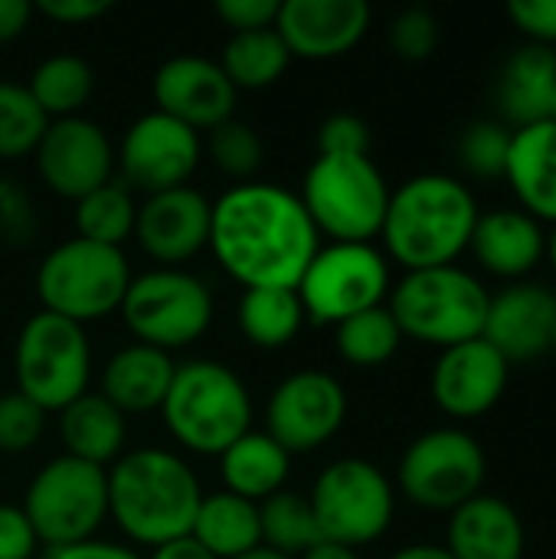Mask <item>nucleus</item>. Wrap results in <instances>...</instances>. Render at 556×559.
Wrapping results in <instances>:
<instances>
[{
	"mask_svg": "<svg viewBox=\"0 0 556 559\" xmlns=\"http://www.w3.org/2000/svg\"><path fill=\"white\" fill-rule=\"evenodd\" d=\"M210 249L242 288H295L321 236L298 193L249 180L213 203Z\"/></svg>",
	"mask_w": 556,
	"mask_h": 559,
	"instance_id": "1",
	"label": "nucleus"
},
{
	"mask_svg": "<svg viewBox=\"0 0 556 559\" xmlns=\"http://www.w3.org/2000/svg\"><path fill=\"white\" fill-rule=\"evenodd\" d=\"M200 501L203 488L177 452L144 445L108 468V518L141 547L187 537Z\"/></svg>",
	"mask_w": 556,
	"mask_h": 559,
	"instance_id": "2",
	"label": "nucleus"
},
{
	"mask_svg": "<svg viewBox=\"0 0 556 559\" xmlns=\"http://www.w3.org/2000/svg\"><path fill=\"white\" fill-rule=\"evenodd\" d=\"M478 223L475 193L449 174H416L397 190H390V206L383 219L387 259L400 262L406 272L456 265L469 252Z\"/></svg>",
	"mask_w": 556,
	"mask_h": 559,
	"instance_id": "3",
	"label": "nucleus"
},
{
	"mask_svg": "<svg viewBox=\"0 0 556 559\" xmlns=\"http://www.w3.org/2000/svg\"><path fill=\"white\" fill-rule=\"evenodd\" d=\"M161 416L187 452L223 455L252 429V393L233 367L200 357L177 364Z\"/></svg>",
	"mask_w": 556,
	"mask_h": 559,
	"instance_id": "4",
	"label": "nucleus"
},
{
	"mask_svg": "<svg viewBox=\"0 0 556 559\" xmlns=\"http://www.w3.org/2000/svg\"><path fill=\"white\" fill-rule=\"evenodd\" d=\"M488 288L462 265L406 272L390 288V314L403 337L429 347H456L482 337L488 318Z\"/></svg>",
	"mask_w": 556,
	"mask_h": 559,
	"instance_id": "5",
	"label": "nucleus"
},
{
	"mask_svg": "<svg viewBox=\"0 0 556 559\" xmlns=\"http://www.w3.org/2000/svg\"><path fill=\"white\" fill-rule=\"evenodd\" d=\"M298 200L318 236L331 242H374L387 219L390 183L370 154H318L305 170Z\"/></svg>",
	"mask_w": 556,
	"mask_h": 559,
	"instance_id": "6",
	"label": "nucleus"
},
{
	"mask_svg": "<svg viewBox=\"0 0 556 559\" xmlns=\"http://www.w3.org/2000/svg\"><path fill=\"white\" fill-rule=\"evenodd\" d=\"M131 278L125 249L72 236L43 255L36 269V295L43 311L85 328L121 308Z\"/></svg>",
	"mask_w": 556,
	"mask_h": 559,
	"instance_id": "7",
	"label": "nucleus"
},
{
	"mask_svg": "<svg viewBox=\"0 0 556 559\" xmlns=\"http://www.w3.org/2000/svg\"><path fill=\"white\" fill-rule=\"evenodd\" d=\"M16 393L36 403L43 413H59L92 380V344L82 324L49 311H36L23 321L13 347Z\"/></svg>",
	"mask_w": 556,
	"mask_h": 559,
	"instance_id": "8",
	"label": "nucleus"
},
{
	"mask_svg": "<svg viewBox=\"0 0 556 559\" xmlns=\"http://www.w3.org/2000/svg\"><path fill=\"white\" fill-rule=\"evenodd\" d=\"M20 508L52 550L92 540L108 521V468L62 452L29 478Z\"/></svg>",
	"mask_w": 556,
	"mask_h": 559,
	"instance_id": "9",
	"label": "nucleus"
},
{
	"mask_svg": "<svg viewBox=\"0 0 556 559\" xmlns=\"http://www.w3.org/2000/svg\"><path fill=\"white\" fill-rule=\"evenodd\" d=\"M118 314L138 344L170 354L197 344L210 331L213 292L187 269L157 265L131 278Z\"/></svg>",
	"mask_w": 556,
	"mask_h": 559,
	"instance_id": "10",
	"label": "nucleus"
},
{
	"mask_svg": "<svg viewBox=\"0 0 556 559\" xmlns=\"http://www.w3.org/2000/svg\"><path fill=\"white\" fill-rule=\"evenodd\" d=\"M321 540L341 547H367L380 540L397 511L393 481L383 475L380 465L367 459H338L331 462L308 495Z\"/></svg>",
	"mask_w": 556,
	"mask_h": 559,
	"instance_id": "11",
	"label": "nucleus"
},
{
	"mask_svg": "<svg viewBox=\"0 0 556 559\" xmlns=\"http://www.w3.org/2000/svg\"><path fill=\"white\" fill-rule=\"evenodd\" d=\"M295 292L308 321L338 328L383 305L390 295V259L374 242H328L315 252Z\"/></svg>",
	"mask_w": 556,
	"mask_h": 559,
	"instance_id": "12",
	"label": "nucleus"
},
{
	"mask_svg": "<svg viewBox=\"0 0 556 559\" xmlns=\"http://www.w3.org/2000/svg\"><path fill=\"white\" fill-rule=\"evenodd\" d=\"M488 472L485 449L465 429H429L400 459L397 481L403 498L423 511H456L482 495Z\"/></svg>",
	"mask_w": 556,
	"mask_h": 559,
	"instance_id": "13",
	"label": "nucleus"
},
{
	"mask_svg": "<svg viewBox=\"0 0 556 559\" xmlns=\"http://www.w3.org/2000/svg\"><path fill=\"white\" fill-rule=\"evenodd\" d=\"M200 131L154 108L125 128L121 144L115 151V167L121 170V183L128 190H141L151 197L174 187H187V180L200 167Z\"/></svg>",
	"mask_w": 556,
	"mask_h": 559,
	"instance_id": "14",
	"label": "nucleus"
},
{
	"mask_svg": "<svg viewBox=\"0 0 556 559\" xmlns=\"http://www.w3.org/2000/svg\"><path fill=\"white\" fill-rule=\"evenodd\" d=\"M347 419V393L324 370H295L269 396L265 432L295 459L328 445Z\"/></svg>",
	"mask_w": 556,
	"mask_h": 559,
	"instance_id": "15",
	"label": "nucleus"
},
{
	"mask_svg": "<svg viewBox=\"0 0 556 559\" xmlns=\"http://www.w3.org/2000/svg\"><path fill=\"white\" fill-rule=\"evenodd\" d=\"M33 157L39 180L72 203L111 183L115 174V144L108 131L85 115L49 121Z\"/></svg>",
	"mask_w": 556,
	"mask_h": 559,
	"instance_id": "16",
	"label": "nucleus"
},
{
	"mask_svg": "<svg viewBox=\"0 0 556 559\" xmlns=\"http://www.w3.org/2000/svg\"><path fill=\"white\" fill-rule=\"evenodd\" d=\"M210 219L213 203L200 190L190 183L174 187L138 203L134 239L147 259L161 262V269H180L210 246Z\"/></svg>",
	"mask_w": 556,
	"mask_h": 559,
	"instance_id": "17",
	"label": "nucleus"
},
{
	"mask_svg": "<svg viewBox=\"0 0 556 559\" xmlns=\"http://www.w3.org/2000/svg\"><path fill=\"white\" fill-rule=\"evenodd\" d=\"M511 380V364L485 341H465L446 347L433 367V400L452 419H478L492 413Z\"/></svg>",
	"mask_w": 556,
	"mask_h": 559,
	"instance_id": "18",
	"label": "nucleus"
},
{
	"mask_svg": "<svg viewBox=\"0 0 556 559\" xmlns=\"http://www.w3.org/2000/svg\"><path fill=\"white\" fill-rule=\"evenodd\" d=\"M154 105L157 111L184 121L193 131H213L226 118H233L236 108V88L220 69V62L206 56H170L157 66L151 79Z\"/></svg>",
	"mask_w": 556,
	"mask_h": 559,
	"instance_id": "19",
	"label": "nucleus"
},
{
	"mask_svg": "<svg viewBox=\"0 0 556 559\" xmlns=\"http://www.w3.org/2000/svg\"><path fill=\"white\" fill-rule=\"evenodd\" d=\"M370 16L364 0H282L275 33L292 59H338L367 36Z\"/></svg>",
	"mask_w": 556,
	"mask_h": 559,
	"instance_id": "20",
	"label": "nucleus"
},
{
	"mask_svg": "<svg viewBox=\"0 0 556 559\" xmlns=\"http://www.w3.org/2000/svg\"><path fill=\"white\" fill-rule=\"evenodd\" d=\"M556 321V295L534 282H514L492 295L482 337L508 360L528 364L551 350Z\"/></svg>",
	"mask_w": 556,
	"mask_h": 559,
	"instance_id": "21",
	"label": "nucleus"
},
{
	"mask_svg": "<svg viewBox=\"0 0 556 559\" xmlns=\"http://www.w3.org/2000/svg\"><path fill=\"white\" fill-rule=\"evenodd\" d=\"M456 559H524L528 534L521 514L498 495H478L449 514L442 544Z\"/></svg>",
	"mask_w": 556,
	"mask_h": 559,
	"instance_id": "22",
	"label": "nucleus"
},
{
	"mask_svg": "<svg viewBox=\"0 0 556 559\" xmlns=\"http://www.w3.org/2000/svg\"><path fill=\"white\" fill-rule=\"evenodd\" d=\"M469 252L485 272L518 282L541 265L547 252V233L544 223H537L524 210H492L478 213Z\"/></svg>",
	"mask_w": 556,
	"mask_h": 559,
	"instance_id": "23",
	"label": "nucleus"
},
{
	"mask_svg": "<svg viewBox=\"0 0 556 559\" xmlns=\"http://www.w3.org/2000/svg\"><path fill=\"white\" fill-rule=\"evenodd\" d=\"M505 180L528 216L556 226V121L514 128Z\"/></svg>",
	"mask_w": 556,
	"mask_h": 559,
	"instance_id": "24",
	"label": "nucleus"
},
{
	"mask_svg": "<svg viewBox=\"0 0 556 559\" xmlns=\"http://www.w3.org/2000/svg\"><path fill=\"white\" fill-rule=\"evenodd\" d=\"M174 357L147 347V344H125L121 350H115L102 370V396L121 409L125 416H141V413H154L164 406L167 390L174 383Z\"/></svg>",
	"mask_w": 556,
	"mask_h": 559,
	"instance_id": "25",
	"label": "nucleus"
},
{
	"mask_svg": "<svg viewBox=\"0 0 556 559\" xmlns=\"http://www.w3.org/2000/svg\"><path fill=\"white\" fill-rule=\"evenodd\" d=\"M556 88V49L524 43L501 69L498 105L508 128H528L551 118Z\"/></svg>",
	"mask_w": 556,
	"mask_h": 559,
	"instance_id": "26",
	"label": "nucleus"
},
{
	"mask_svg": "<svg viewBox=\"0 0 556 559\" xmlns=\"http://www.w3.org/2000/svg\"><path fill=\"white\" fill-rule=\"evenodd\" d=\"M59 436L66 455L98 468H111L125 455L128 416L115 409L102 393H82L66 409H59Z\"/></svg>",
	"mask_w": 556,
	"mask_h": 559,
	"instance_id": "27",
	"label": "nucleus"
},
{
	"mask_svg": "<svg viewBox=\"0 0 556 559\" xmlns=\"http://www.w3.org/2000/svg\"><path fill=\"white\" fill-rule=\"evenodd\" d=\"M220 472L226 485L223 491L239 495L252 504H262L265 498L285 488L288 472H292V455L265 429L262 432L249 429L220 455Z\"/></svg>",
	"mask_w": 556,
	"mask_h": 559,
	"instance_id": "28",
	"label": "nucleus"
},
{
	"mask_svg": "<svg viewBox=\"0 0 556 559\" xmlns=\"http://www.w3.org/2000/svg\"><path fill=\"white\" fill-rule=\"evenodd\" d=\"M190 537L216 559H236L256 547H262V531H259V504L229 495V491H213L203 495Z\"/></svg>",
	"mask_w": 556,
	"mask_h": 559,
	"instance_id": "29",
	"label": "nucleus"
},
{
	"mask_svg": "<svg viewBox=\"0 0 556 559\" xmlns=\"http://www.w3.org/2000/svg\"><path fill=\"white\" fill-rule=\"evenodd\" d=\"M236 321L252 347L279 350L301 334L308 318L295 288H246Z\"/></svg>",
	"mask_w": 556,
	"mask_h": 559,
	"instance_id": "30",
	"label": "nucleus"
},
{
	"mask_svg": "<svg viewBox=\"0 0 556 559\" xmlns=\"http://www.w3.org/2000/svg\"><path fill=\"white\" fill-rule=\"evenodd\" d=\"M292 66V52L282 43V36L275 33V26L269 29H252V33H233L223 46V59L220 69L226 72V79L233 82V88H269L275 85L285 69Z\"/></svg>",
	"mask_w": 556,
	"mask_h": 559,
	"instance_id": "31",
	"label": "nucleus"
},
{
	"mask_svg": "<svg viewBox=\"0 0 556 559\" xmlns=\"http://www.w3.org/2000/svg\"><path fill=\"white\" fill-rule=\"evenodd\" d=\"M29 95L36 98V105L43 108V115L49 121L56 118H72L82 111V105L92 98V88H95V72L92 66L82 59V56H72V52H56V56H46L29 82H26Z\"/></svg>",
	"mask_w": 556,
	"mask_h": 559,
	"instance_id": "32",
	"label": "nucleus"
},
{
	"mask_svg": "<svg viewBox=\"0 0 556 559\" xmlns=\"http://www.w3.org/2000/svg\"><path fill=\"white\" fill-rule=\"evenodd\" d=\"M259 531H262V547L288 559H298L315 544H321L311 501L288 488H282L279 495L259 504Z\"/></svg>",
	"mask_w": 556,
	"mask_h": 559,
	"instance_id": "33",
	"label": "nucleus"
},
{
	"mask_svg": "<svg viewBox=\"0 0 556 559\" xmlns=\"http://www.w3.org/2000/svg\"><path fill=\"white\" fill-rule=\"evenodd\" d=\"M72 219H75V236L121 249L134 236L138 203L125 183L111 180V183L85 193L82 200H75Z\"/></svg>",
	"mask_w": 556,
	"mask_h": 559,
	"instance_id": "34",
	"label": "nucleus"
},
{
	"mask_svg": "<svg viewBox=\"0 0 556 559\" xmlns=\"http://www.w3.org/2000/svg\"><path fill=\"white\" fill-rule=\"evenodd\" d=\"M400 344H403V331L387 305L360 311L334 328V347L354 367H383L387 360L397 357Z\"/></svg>",
	"mask_w": 556,
	"mask_h": 559,
	"instance_id": "35",
	"label": "nucleus"
},
{
	"mask_svg": "<svg viewBox=\"0 0 556 559\" xmlns=\"http://www.w3.org/2000/svg\"><path fill=\"white\" fill-rule=\"evenodd\" d=\"M49 118L26 85L0 79V160H20L36 151Z\"/></svg>",
	"mask_w": 556,
	"mask_h": 559,
	"instance_id": "36",
	"label": "nucleus"
},
{
	"mask_svg": "<svg viewBox=\"0 0 556 559\" xmlns=\"http://www.w3.org/2000/svg\"><path fill=\"white\" fill-rule=\"evenodd\" d=\"M206 154L213 157V164L239 180V183H249V177L262 167V157H265V144L259 138V131L249 124V121H239V118H226L223 124H216L206 138Z\"/></svg>",
	"mask_w": 556,
	"mask_h": 559,
	"instance_id": "37",
	"label": "nucleus"
},
{
	"mask_svg": "<svg viewBox=\"0 0 556 559\" xmlns=\"http://www.w3.org/2000/svg\"><path fill=\"white\" fill-rule=\"evenodd\" d=\"M514 128L505 121H475L462 131L459 160L478 180H505L508 151H511Z\"/></svg>",
	"mask_w": 556,
	"mask_h": 559,
	"instance_id": "38",
	"label": "nucleus"
},
{
	"mask_svg": "<svg viewBox=\"0 0 556 559\" xmlns=\"http://www.w3.org/2000/svg\"><path fill=\"white\" fill-rule=\"evenodd\" d=\"M46 429V413L29 403L26 396L3 393L0 396V452L3 455H23L29 452Z\"/></svg>",
	"mask_w": 556,
	"mask_h": 559,
	"instance_id": "39",
	"label": "nucleus"
},
{
	"mask_svg": "<svg viewBox=\"0 0 556 559\" xmlns=\"http://www.w3.org/2000/svg\"><path fill=\"white\" fill-rule=\"evenodd\" d=\"M390 46L406 62L429 59L436 52V46H439V20L429 10H423V7L403 10L390 23Z\"/></svg>",
	"mask_w": 556,
	"mask_h": 559,
	"instance_id": "40",
	"label": "nucleus"
},
{
	"mask_svg": "<svg viewBox=\"0 0 556 559\" xmlns=\"http://www.w3.org/2000/svg\"><path fill=\"white\" fill-rule=\"evenodd\" d=\"M39 229L33 197L20 180L0 177V239L7 246H29Z\"/></svg>",
	"mask_w": 556,
	"mask_h": 559,
	"instance_id": "41",
	"label": "nucleus"
},
{
	"mask_svg": "<svg viewBox=\"0 0 556 559\" xmlns=\"http://www.w3.org/2000/svg\"><path fill=\"white\" fill-rule=\"evenodd\" d=\"M318 154H334V157H354V154H370V128L364 118L338 111L321 121L318 128Z\"/></svg>",
	"mask_w": 556,
	"mask_h": 559,
	"instance_id": "42",
	"label": "nucleus"
},
{
	"mask_svg": "<svg viewBox=\"0 0 556 559\" xmlns=\"http://www.w3.org/2000/svg\"><path fill=\"white\" fill-rule=\"evenodd\" d=\"M511 23L528 36V43L556 46V0H514L508 3Z\"/></svg>",
	"mask_w": 556,
	"mask_h": 559,
	"instance_id": "43",
	"label": "nucleus"
},
{
	"mask_svg": "<svg viewBox=\"0 0 556 559\" xmlns=\"http://www.w3.org/2000/svg\"><path fill=\"white\" fill-rule=\"evenodd\" d=\"M39 537L16 504H0V559H33Z\"/></svg>",
	"mask_w": 556,
	"mask_h": 559,
	"instance_id": "44",
	"label": "nucleus"
},
{
	"mask_svg": "<svg viewBox=\"0 0 556 559\" xmlns=\"http://www.w3.org/2000/svg\"><path fill=\"white\" fill-rule=\"evenodd\" d=\"M216 16L233 33H252L275 26L279 0H216Z\"/></svg>",
	"mask_w": 556,
	"mask_h": 559,
	"instance_id": "45",
	"label": "nucleus"
},
{
	"mask_svg": "<svg viewBox=\"0 0 556 559\" xmlns=\"http://www.w3.org/2000/svg\"><path fill=\"white\" fill-rule=\"evenodd\" d=\"M111 10V0H39L33 7V13H43L52 23L62 26H85L95 23L98 16H105Z\"/></svg>",
	"mask_w": 556,
	"mask_h": 559,
	"instance_id": "46",
	"label": "nucleus"
},
{
	"mask_svg": "<svg viewBox=\"0 0 556 559\" xmlns=\"http://www.w3.org/2000/svg\"><path fill=\"white\" fill-rule=\"evenodd\" d=\"M52 559H144L134 547L125 544H111V540H82L72 547H59L52 550Z\"/></svg>",
	"mask_w": 556,
	"mask_h": 559,
	"instance_id": "47",
	"label": "nucleus"
},
{
	"mask_svg": "<svg viewBox=\"0 0 556 559\" xmlns=\"http://www.w3.org/2000/svg\"><path fill=\"white\" fill-rule=\"evenodd\" d=\"M29 20L33 7L26 0H0V43H10L20 33H26Z\"/></svg>",
	"mask_w": 556,
	"mask_h": 559,
	"instance_id": "48",
	"label": "nucleus"
},
{
	"mask_svg": "<svg viewBox=\"0 0 556 559\" xmlns=\"http://www.w3.org/2000/svg\"><path fill=\"white\" fill-rule=\"evenodd\" d=\"M147 559H216L213 554H206L190 534L187 537H177V540H170V544H161V547H154V554Z\"/></svg>",
	"mask_w": 556,
	"mask_h": 559,
	"instance_id": "49",
	"label": "nucleus"
},
{
	"mask_svg": "<svg viewBox=\"0 0 556 559\" xmlns=\"http://www.w3.org/2000/svg\"><path fill=\"white\" fill-rule=\"evenodd\" d=\"M390 559H456L446 547L439 544H413V547H403L397 550Z\"/></svg>",
	"mask_w": 556,
	"mask_h": 559,
	"instance_id": "50",
	"label": "nucleus"
},
{
	"mask_svg": "<svg viewBox=\"0 0 556 559\" xmlns=\"http://www.w3.org/2000/svg\"><path fill=\"white\" fill-rule=\"evenodd\" d=\"M298 559H360V557H357V550H351V547H341V544L321 540V544H315L308 554H301Z\"/></svg>",
	"mask_w": 556,
	"mask_h": 559,
	"instance_id": "51",
	"label": "nucleus"
},
{
	"mask_svg": "<svg viewBox=\"0 0 556 559\" xmlns=\"http://www.w3.org/2000/svg\"><path fill=\"white\" fill-rule=\"evenodd\" d=\"M236 559H288L282 557V554H275V550H269V547H256V550H249V554H242V557Z\"/></svg>",
	"mask_w": 556,
	"mask_h": 559,
	"instance_id": "52",
	"label": "nucleus"
},
{
	"mask_svg": "<svg viewBox=\"0 0 556 559\" xmlns=\"http://www.w3.org/2000/svg\"><path fill=\"white\" fill-rule=\"evenodd\" d=\"M544 259H551V269H554L556 275V226L547 233V252H544Z\"/></svg>",
	"mask_w": 556,
	"mask_h": 559,
	"instance_id": "53",
	"label": "nucleus"
},
{
	"mask_svg": "<svg viewBox=\"0 0 556 559\" xmlns=\"http://www.w3.org/2000/svg\"><path fill=\"white\" fill-rule=\"evenodd\" d=\"M551 121H556V88H554V102H551Z\"/></svg>",
	"mask_w": 556,
	"mask_h": 559,
	"instance_id": "54",
	"label": "nucleus"
},
{
	"mask_svg": "<svg viewBox=\"0 0 556 559\" xmlns=\"http://www.w3.org/2000/svg\"><path fill=\"white\" fill-rule=\"evenodd\" d=\"M551 350H556V321H554V337H551Z\"/></svg>",
	"mask_w": 556,
	"mask_h": 559,
	"instance_id": "55",
	"label": "nucleus"
}]
</instances>
